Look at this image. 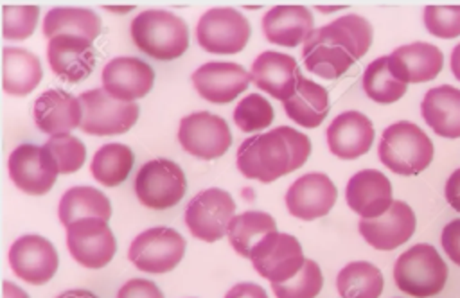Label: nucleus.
<instances>
[{"mask_svg":"<svg viewBox=\"0 0 460 298\" xmlns=\"http://www.w3.org/2000/svg\"><path fill=\"white\" fill-rule=\"evenodd\" d=\"M138 50L158 61H171L189 48V27L183 18L167 9H146L129 25Z\"/></svg>","mask_w":460,"mask_h":298,"instance_id":"f257e3e1","label":"nucleus"},{"mask_svg":"<svg viewBox=\"0 0 460 298\" xmlns=\"http://www.w3.org/2000/svg\"><path fill=\"white\" fill-rule=\"evenodd\" d=\"M433 142L413 122L399 120L390 124L379 140L377 154L381 163L395 174L415 176L433 160Z\"/></svg>","mask_w":460,"mask_h":298,"instance_id":"f03ea898","label":"nucleus"},{"mask_svg":"<svg viewBox=\"0 0 460 298\" xmlns=\"http://www.w3.org/2000/svg\"><path fill=\"white\" fill-rule=\"evenodd\" d=\"M302 59L309 72L323 79L343 75L359 59L358 45L336 20L313 31L302 45Z\"/></svg>","mask_w":460,"mask_h":298,"instance_id":"7ed1b4c3","label":"nucleus"},{"mask_svg":"<svg viewBox=\"0 0 460 298\" xmlns=\"http://www.w3.org/2000/svg\"><path fill=\"white\" fill-rule=\"evenodd\" d=\"M394 280L395 285L410 296H435L446 285L447 266L431 244L419 242L397 257Z\"/></svg>","mask_w":460,"mask_h":298,"instance_id":"20e7f679","label":"nucleus"},{"mask_svg":"<svg viewBox=\"0 0 460 298\" xmlns=\"http://www.w3.org/2000/svg\"><path fill=\"white\" fill-rule=\"evenodd\" d=\"M237 169L248 180L271 183L291 172V153L275 131L257 133L237 147Z\"/></svg>","mask_w":460,"mask_h":298,"instance_id":"39448f33","label":"nucleus"},{"mask_svg":"<svg viewBox=\"0 0 460 298\" xmlns=\"http://www.w3.org/2000/svg\"><path fill=\"white\" fill-rule=\"evenodd\" d=\"M187 180L181 167L169 158L146 162L135 176V194L151 210H167L181 201Z\"/></svg>","mask_w":460,"mask_h":298,"instance_id":"423d86ee","label":"nucleus"},{"mask_svg":"<svg viewBox=\"0 0 460 298\" xmlns=\"http://www.w3.org/2000/svg\"><path fill=\"white\" fill-rule=\"evenodd\" d=\"M185 239L169 226H153L140 232L128 248L129 262L146 273L172 271L185 255Z\"/></svg>","mask_w":460,"mask_h":298,"instance_id":"0eeeda50","label":"nucleus"},{"mask_svg":"<svg viewBox=\"0 0 460 298\" xmlns=\"http://www.w3.org/2000/svg\"><path fill=\"white\" fill-rule=\"evenodd\" d=\"M248 18L234 7H212L196 25L198 45L210 54H237L250 39Z\"/></svg>","mask_w":460,"mask_h":298,"instance_id":"6e6552de","label":"nucleus"},{"mask_svg":"<svg viewBox=\"0 0 460 298\" xmlns=\"http://www.w3.org/2000/svg\"><path fill=\"white\" fill-rule=\"evenodd\" d=\"M77 97L83 104V122L79 129L86 135H122L129 131L138 118L137 102L117 101L102 86L86 90Z\"/></svg>","mask_w":460,"mask_h":298,"instance_id":"1a4fd4ad","label":"nucleus"},{"mask_svg":"<svg viewBox=\"0 0 460 298\" xmlns=\"http://www.w3.org/2000/svg\"><path fill=\"white\" fill-rule=\"evenodd\" d=\"M253 269L270 284L291 280L305 264L298 239L291 233L271 232L264 235L250 253Z\"/></svg>","mask_w":460,"mask_h":298,"instance_id":"9d476101","label":"nucleus"},{"mask_svg":"<svg viewBox=\"0 0 460 298\" xmlns=\"http://www.w3.org/2000/svg\"><path fill=\"white\" fill-rule=\"evenodd\" d=\"M232 196L217 187L198 192L185 208V224L189 232L205 242H216L226 235L228 224L235 215Z\"/></svg>","mask_w":460,"mask_h":298,"instance_id":"9b49d317","label":"nucleus"},{"mask_svg":"<svg viewBox=\"0 0 460 298\" xmlns=\"http://www.w3.org/2000/svg\"><path fill=\"white\" fill-rule=\"evenodd\" d=\"M178 142L194 158L216 160L232 145V133L225 118L210 111L185 115L178 126Z\"/></svg>","mask_w":460,"mask_h":298,"instance_id":"f8f14e48","label":"nucleus"},{"mask_svg":"<svg viewBox=\"0 0 460 298\" xmlns=\"http://www.w3.org/2000/svg\"><path fill=\"white\" fill-rule=\"evenodd\" d=\"M66 248L75 262L86 269H101L111 262L117 241L108 221L86 217L66 226Z\"/></svg>","mask_w":460,"mask_h":298,"instance_id":"ddd939ff","label":"nucleus"},{"mask_svg":"<svg viewBox=\"0 0 460 298\" xmlns=\"http://www.w3.org/2000/svg\"><path fill=\"white\" fill-rule=\"evenodd\" d=\"M13 273L27 284L43 285L58 271L59 257L54 244L36 233L18 237L9 248Z\"/></svg>","mask_w":460,"mask_h":298,"instance_id":"4468645a","label":"nucleus"},{"mask_svg":"<svg viewBox=\"0 0 460 298\" xmlns=\"http://www.w3.org/2000/svg\"><path fill=\"white\" fill-rule=\"evenodd\" d=\"M338 197L336 185L323 172H307L296 178L286 192L288 212L302 221L327 215Z\"/></svg>","mask_w":460,"mask_h":298,"instance_id":"2eb2a0df","label":"nucleus"},{"mask_svg":"<svg viewBox=\"0 0 460 298\" xmlns=\"http://www.w3.org/2000/svg\"><path fill=\"white\" fill-rule=\"evenodd\" d=\"M102 88L117 101L135 102L149 93L155 83V70L149 63L135 56H117L110 59L101 74Z\"/></svg>","mask_w":460,"mask_h":298,"instance_id":"dca6fc26","label":"nucleus"},{"mask_svg":"<svg viewBox=\"0 0 460 298\" xmlns=\"http://www.w3.org/2000/svg\"><path fill=\"white\" fill-rule=\"evenodd\" d=\"M7 169L14 187L31 196L47 194L59 174L41 145L36 144H20L14 147L9 154Z\"/></svg>","mask_w":460,"mask_h":298,"instance_id":"f3484780","label":"nucleus"},{"mask_svg":"<svg viewBox=\"0 0 460 298\" xmlns=\"http://www.w3.org/2000/svg\"><path fill=\"white\" fill-rule=\"evenodd\" d=\"M190 81L199 93L208 102L226 104L239 97L252 83L250 72L239 63L232 61H208L198 66Z\"/></svg>","mask_w":460,"mask_h":298,"instance_id":"a211bd4d","label":"nucleus"},{"mask_svg":"<svg viewBox=\"0 0 460 298\" xmlns=\"http://www.w3.org/2000/svg\"><path fill=\"white\" fill-rule=\"evenodd\" d=\"M47 61L59 79L79 83L86 79L95 66L93 41L72 34L54 36L47 43Z\"/></svg>","mask_w":460,"mask_h":298,"instance_id":"6ab92c4d","label":"nucleus"},{"mask_svg":"<svg viewBox=\"0 0 460 298\" xmlns=\"http://www.w3.org/2000/svg\"><path fill=\"white\" fill-rule=\"evenodd\" d=\"M415 224L417 221L411 206L401 199H394L392 206L381 217L359 219L358 230L367 244L381 251H390L410 241Z\"/></svg>","mask_w":460,"mask_h":298,"instance_id":"aec40b11","label":"nucleus"},{"mask_svg":"<svg viewBox=\"0 0 460 298\" xmlns=\"http://www.w3.org/2000/svg\"><path fill=\"white\" fill-rule=\"evenodd\" d=\"M374 135L372 120L356 110L334 117L325 131L327 147L340 160H356L367 154L372 147Z\"/></svg>","mask_w":460,"mask_h":298,"instance_id":"412c9836","label":"nucleus"},{"mask_svg":"<svg viewBox=\"0 0 460 298\" xmlns=\"http://www.w3.org/2000/svg\"><path fill=\"white\" fill-rule=\"evenodd\" d=\"M34 124L49 136L70 133L81 127L83 104L79 97L61 88H50L38 95L32 108Z\"/></svg>","mask_w":460,"mask_h":298,"instance_id":"4be33fe9","label":"nucleus"},{"mask_svg":"<svg viewBox=\"0 0 460 298\" xmlns=\"http://www.w3.org/2000/svg\"><path fill=\"white\" fill-rule=\"evenodd\" d=\"M345 201L361 219L381 217L394 203L392 183L381 171H358L347 181Z\"/></svg>","mask_w":460,"mask_h":298,"instance_id":"5701e85b","label":"nucleus"},{"mask_svg":"<svg viewBox=\"0 0 460 298\" xmlns=\"http://www.w3.org/2000/svg\"><path fill=\"white\" fill-rule=\"evenodd\" d=\"M444 66V54L426 41H413L397 47L388 54L390 72L404 84H417L435 79Z\"/></svg>","mask_w":460,"mask_h":298,"instance_id":"b1692460","label":"nucleus"},{"mask_svg":"<svg viewBox=\"0 0 460 298\" xmlns=\"http://www.w3.org/2000/svg\"><path fill=\"white\" fill-rule=\"evenodd\" d=\"M298 74L300 72L296 68L295 57L277 50H264L253 59L250 66L252 83L259 90L282 102L293 97L298 83Z\"/></svg>","mask_w":460,"mask_h":298,"instance_id":"393cba45","label":"nucleus"},{"mask_svg":"<svg viewBox=\"0 0 460 298\" xmlns=\"http://www.w3.org/2000/svg\"><path fill=\"white\" fill-rule=\"evenodd\" d=\"M262 32L270 43L280 47H298L314 31L313 13L305 5L280 4L262 16Z\"/></svg>","mask_w":460,"mask_h":298,"instance_id":"a878e982","label":"nucleus"},{"mask_svg":"<svg viewBox=\"0 0 460 298\" xmlns=\"http://www.w3.org/2000/svg\"><path fill=\"white\" fill-rule=\"evenodd\" d=\"M424 122L442 138L460 136V90L449 84L428 90L420 101Z\"/></svg>","mask_w":460,"mask_h":298,"instance_id":"bb28decb","label":"nucleus"},{"mask_svg":"<svg viewBox=\"0 0 460 298\" xmlns=\"http://www.w3.org/2000/svg\"><path fill=\"white\" fill-rule=\"evenodd\" d=\"M43 68L36 54L22 47L2 50V88L14 97H25L41 83Z\"/></svg>","mask_w":460,"mask_h":298,"instance_id":"cd10ccee","label":"nucleus"},{"mask_svg":"<svg viewBox=\"0 0 460 298\" xmlns=\"http://www.w3.org/2000/svg\"><path fill=\"white\" fill-rule=\"evenodd\" d=\"M282 104L286 115L295 124L304 127H316L327 117L329 93L322 84L298 74V83L293 97Z\"/></svg>","mask_w":460,"mask_h":298,"instance_id":"c85d7f7f","label":"nucleus"},{"mask_svg":"<svg viewBox=\"0 0 460 298\" xmlns=\"http://www.w3.org/2000/svg\"><path fill=\"white\" fill-rule=\"evenodd\" d=\"M102 29V22L93 9L88 7H52L43 16V36L47 39L59 34L83 36L93 41Z\"/></svg>","mask_w":460,"mask_h":298,"instance_id":"c756f323","label":"nucleus"},{"mask_svg":"<svg viewBox=\"0 0 460 298\" xmlns=\"http://www.w3.org/2000/svg\"><path fill=\"white\" fill-rule=\"evenodd\" d=\"M58 215L59 223L65 228L86 217H99L108 221L111 217V203L99 188L88 185H75L61 196Z\"/></svg>","mask_w":460,"mask_h":298,"instance_id":"7c9ffc66","label":"nucleus"},{"mask_svg":"<svg viewBox=\"0 0 460 298\" xmlns=\"http://www.w3.org/2000/svg\"><path fill=\"white\" fill-rule=\"evenodd\" d=\"M271 232H277L273 215L261 210H248L232 217L226 237L237 255L250 259L252 248Z\"/></svg>","mask_w":460,"mask_h":298,"instance_id":"2f4dec72","label":"nucleus"},{"mask_svg":"<svg viewBox=\"0 0 460 298\" xmlns=\"http://www.w3.org/2000/svg\"><path fill=\"white\" fill-rule=\"evenodd\" d=\"M383 285L385 280L379 267L367 260L349 262L336 276V287L341 298H379Z\"/></svg>","mask_w":460,"mask_h":298,"instance_id":"473e14b6","label":"nucleus"},{"mask_svg":"<svg viewBox=\"0 0 460 298\" xmlns=\"http://www.w3.org/2000/svg\"><path fill=\"white\" fill-rule=\"evenodd\" d=\"M135 154L126 144L111 142L101 145L90 163L92 176L104 187H117L129 176Z\"/></svg>","mask_w":460,"mask_h":298,"instance_id":"72a5a7b5","label":"nucleus"},{"mask_svg":"<svg viewBox=\"0 0 460 298\" xmlns=\"http://www.w3.org/2000/svg\"><path fill=\"white\" fill-rule=\"evenodd\" d=\"M363 90L367 97L379 104L397 102L404 93L408 84L401 83L388 68V56L376 57L370 61L363 72Z\"/></svg>","mask_w":460,"mask_h":298,"instance_id":"f704fd0d","label":"nucleus"},{"mask_svg":"<svg viewBox=\"0 0 460 298\" xmlns=\"http://www.w3.org/2000/svg\"><path fill=\"white\" fill-rule=\"evenodd\" d=\"M41 149L49 156V160L54 163L59 174H72L79 171L86 160L84 144L70 133L49 136V140L41 145Z\"/></svg>","mask_w":460,"mask_h":298,"instance_id":"c9c22d12","label":"nucleus"},{"mask_svg":"<svg viewBox=\"0 0 460 298\" xmlns=\"http://www.w3.org/2000/svg\"><path fill=\"white\" fill-rule=\"evenodd\" d=\"M275 111L266 97L261 93H248L234 110V122L244 133H259L271 126Z\"/></svg>","mask_w":460,"mask_h":298,"instance_id":"e433bc0d","label":"nucleus"},{"mask_svg":"<svg viewBox=\"0 0 460 298\" xmlns=\"http://www.w3.org/2000/svg\"><path fill=\"white\" fill-rule=\"evenodd\" d=\"M323 285V275L320 266L305 259L304 267L291 280L282 284H271L275 298H316Z\"/></svg>","mask_w":460,"mask_h":298,"instance_id":"4c0bfd02","label":"nucleus"},{"mask_svg":"<svg viewBox=\"0 0 460 298\" xmlns=\"http://www.w3.org/2000/svg\"><path fill=\"white\" fill-rule=\"evenodd\" d=\"M40 18V7L34 4H4L2 5V34L5 39H27Z\"/></svg>","mask_w":460,"mask_h":298,"instance_id":"58836bf2","label":"nucleus"},{"mask_svg":"<svg viewBox=\"0 0 460 298\" xmlns=\"http://www.w3.org/2000/svg\"><path fill=\"white\" fill-rule=\"evenodd\" d=\"M426 31L437 38L460 36V5H426L422 13Z\"/></svg>","mask_w":460,"mask_h":298,"instance_id":"ea45409f","label":"nucleus"},{"mask_svg":"<svg viewBox=\"0 0 460 298\" xmlns=\"http://www.w3.org/2000/svg\"><path fill=\"white\" fill-rule=\"evenodd\" d=\"M336 22L349 31V34L352 36V39L356 41L358 45V56L363 57L370 45H372V38H374V31H372V25L370 22L361 16V14H356V13H349V14H343L340 18H336Z\"/></svg>","mask_w":460,"mask_h":298,"instance_id":"a19ab883","label":"nucleus"},{"mask_svg":"<svg viewBox=\"0 0 460 298\" xmlns=\"http://www.w3.org/2000/svg\"><path fill=\"white\" fill-rule=\"evenodd\" d=\"M275 131L286 140V144L289 147L291 172H293L307 162V158L311 154V140L307 135H304L302 131H298L291 126H279V127H275Z\"/></svg>","mask_w":460,"mask_h":298,"instance_id":"79ce46f5","label":"nucleus"},{"mask_svg":"<svg viewBox=\"0 0 460 298\" xmlns=\"http://www.w3.org/2000/svg\"><path fill=\"white\" fill-rule=\"evenodd\" d=\"M117 298H164V293L151 280L131 278L120 285Z\"/></svg>","mask_w":460,"mask_h":298,"instance_id":"37998d69","label":"nucleus"},{"mask_svg":"<svg viewBox=\"0 0 460 298\" xmlns=\"http://www.w3.org/2000/svg\"><path fill=\"white\" fill-rule=\"evenodd\" d=\"M440 244L446 255L456 266H460V219H453L444 226L440 235Z\"/></svg>","mask_w":460,"mask_h":298,"instance_id":"c03bdc74","label":"nucleus"},{"mask_svg":"<svg viewBox=\"0 0 460 298\" xmlns=\"http://www.w3.org/2000/svg\"><path fill=\"white\" fill-rule=\"evenodd\" d=\"M225 298H268L266 291L253 282H241L230 287L225 294Z\"/></svg>","mask_w":460,"mask_h":298,"instance_id":"a18cd8bd","label":"nucleus"},{"mask_svg":"<svg viewBox=\"0 0 460 298\" xmlns=\"http://www.w3.org/2000/svg\"><path fill=\"white\" fill-rule=\"evenodd\" d=\"M444 196L449 206L456 212H460V167L451 172V176L446 181L444 187Z\"/></svg>","mask_w":460,"mask_h":298,"instance_id":"49530a36","label":"nucleus"},{"mask_svg":"<svg viewBox=\"0 0 460 298\" xmlns=\"http://www.w3.org/2000/svg\"><path fill=\"white\" fill-rule=\"evenodd\" d=\"M2 294H4V298H31L20 285H16V284H13L9 280H4Z\"/></svg>","mask_w":460,"mask_h":298,"instance_id":"de8ad7c7","label":"nucleus"},{"mask_svg":"<svg viewBox=\"0 0 460 298\" xmlns=\"http://www.w3.org/2000/svg\"><path fill=\"white\" fill-rule=\"evenodd\" d=\"M56 298H97V294H93L88 289H68V291H63L61 294H58Z\"/></svg>","mask_w":460,"mask_h":298,"instance_id":"09e8293b","label":"nucleus"},{"mask_svg":"<svg viewBox=\"0 0 460 298\" xmlns=\"http://www.w3.org/2000/svg\"><path fill=\"white\" fill-rule=\"evenodd\" d=\"M451 72L460 81V43L451 52Z\"/></svg>","mask_w":460,"mask_h":298,"instance_id":"8fccbe9b","label":"nucleus"},{"mask_svg":"<svg viewBox=\"0 0 460 298\" xmlns=\"http://www.w3.org/2000/svg\"><path fill=\"white\" fill-rule=\"evenodd\" d=\"M102 9L110 11V13H119V14H124V13H129L135 9V4H124V5H119V4H102Z\"/></svg>","mask_w":460,"mask_h":298,"instance_id":"3c124183","label":"nucleus"},{"mask_svg":"<svg viewBox=\"0 0 460 298\" xmlns=\"http://www.w3.org/2000/svg\"><path fill=\"white\" fill-rule=\"evenodd\" d=\"M347 5L345 4H316L314 5V9L316 11H320V13H323V14H327V13H334V11H340V9H345Z\"/></svg>","mask_w":460,"mask_h":298,"instance_id":"603ef678","label":"nucleus"}]
</instances>
